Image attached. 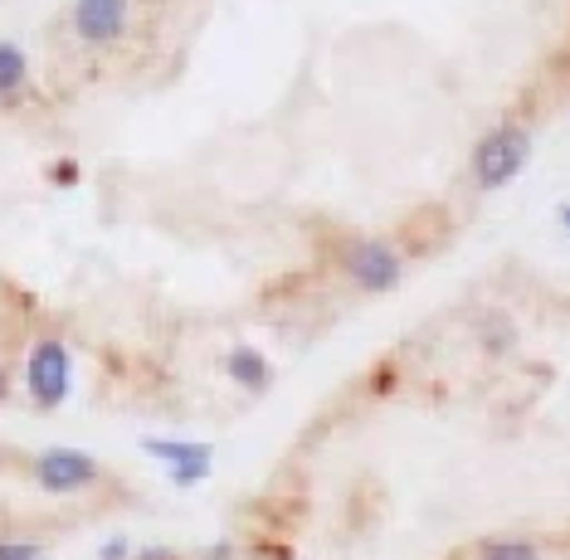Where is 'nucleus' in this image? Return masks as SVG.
Here are the masks:
<instances>
[{
    "instance_id": "obj_4",
    "label": "nucleus",
    "mask_w": 570,
    "mask_h": 560,
    "mask_svg": "<svg viewBox=\"0 0 570 560\" xmlns=\"http://www.w3.org/2000/svg\"><path fill=\"white\" fill-rule=\"evenodd\" d=\"M30 483L49 492V498H73V492H88V488H98L102 483V463L94 459V453H83V449H40V453H30Z\"/></svg>"
},
{
    "instance_id": "obj_10",
    "label": "nucleus",
    "mask_w": 570,
    "mask_h": 560,
    "mask_svg": "<svg viewBox=\"0 0 570 560\" xmlns=\"http://www.w3.org/2000/svg\"><path fill=\"white\" fill-rule=\"evenodd\" d=\"M469 560H547V551L531 537H488L473 546Z\"/></svg>"
},
{
    "instance_id": "obj_14",
    "label": "nucleus",
    "mask_w": 570,
    "mask_h": 560,
    "mask_svg": "<svg viewBox=\"0 0 570 560\" xmlns=\"http://www.w3.org/2000/svg\"><path fill=\"white\" fill-rule=\"evenodd\" d=\"M102 560H132V546H127L122 537L108 541V546H102Z\"/></svg>"
},
{
    "instance_id": "obj_16",
    "label": "nucleus",
    "mask_w": 570,
    "mask_h": 560,
    "mask_svg": "<svg viewBox=\"0 0 570 560\" xmlns=\"http://www.w3.org/2000/svg\"><path fill=\"white\" fill-rule=\"evenodd\" d=\"M10 390H16V375H10V366L0 361V400H10Z\"/></svg>"
},
{
    "instance_id": "obj_1",
    "label": "nucleus",
    "mask_w": 570,
    "mask_h": 560,
    "mask_svg": "<svg viewBox=\"0 0 570 560\" xmlns=\"http://www.w3.org/2000/svg\"><path fill=\"white\" fill-rule=\"evenodd\" d=\"M332 273L361 297H385L405 283L410 258L391 234H336L327 249Z\"/></svg>"
},
{
    "instance_id": "obj_17",
    "label": "nucleus",
    "mask_w": 570,
    "mask_h": 560,
    "mask_svg": "<svg viewBox=\"0 0 570 560\" xmlns=\"http://www.w3.org/2000/svg\"><path fill=\"white\" fill-rule=\"evenodd\" d=\"M556 225H561V229L570 234V200H561V205H556Z\"/></svg>"
},
{
    "instance_id": "obj_6",
    "label": "nucleus",
    "mask_w": 570,
    "mask_h": 560,
    "mask_svg": "<svg viewBox=\"0 0 570 560\" xmlns=\"http://www.w3.org/2000/svg\"><path fill=\"white\" fill-rule=\"evenodd\" d=\"M141 449L166 463V473H171L176 488H196L215 473V449L196 444V439H141Z\"/></svg>"
},
{
    "instance_id": "obj_11",
    "label": "nucleus",
    "mask_w": 570,
    "mask_h": 560,
    "mask_svg": "<svg viewBox=\"0 0 570 560\" xmlns=\"http://www.w3.org/2000/svg\"><path fill=\"white\" fill-rule=\"evenodd\" d=\"M45 541L35 537H16V531H0V560H40Z\"/></svg>"
},
{
    "instance_id": "obj_12",
    "label": "nucleus",
    "mask_w": 570,
    "mask_h": 560,
    "mask_svg": "<svg viewBox=\"0 0 570 560\" xmlns=\"http://www.w3.org/2000/svg\"><path fill=\"white\" fill-rule=\"evenodd\" d=\"M49 180H55L59 190H73L83 180V166L73 161V156H59V161H49Z\"/></svg>"
},
{
    "instance_id": "obj_8",
    "label": "nucleus",
    "mask_w": 570,
    "mask_h": 560,
    "mask_svg": "<svg viewBox=\"0 0 570 560\" xmlns=\"http://www.w3.org/2000/svg\"><path fill=\"white\" fill-rule=\"evenodd\" d=\"M478 346H483L488 356H508V351L517 346L512 312H502V307H483V312H478Z\"/></svg>"
},
{
    "instance_id": "obj_7",
    "label": "nucleus",
    "mask_w": 570,
    "mask_h": 560,
    "mask_svg": "<svg viewBox=\"0 0 570 560\" xmlns=\"http://www.w3.org/2000/svg\"><path fill=\"white\" fill-rule=\"evenodd\" d=\"M225 375L244 390V395H264V390L274 385V361H268L258 346L239 342V346L225 351Z\"/></svg>"
},
{
    "instance_id": "obj_5",
    "label": "nucleus",
    "mask_w": 570,
    "mask_h": 560,
    "mask_svg": "<svg viewBox=\"0 0 570 560\" xmlns=\"http://www.w3.org/2000/svg\"><path fill=\"white\" fill-rule=\"evenodd\" d=\"M69 30L88 49L118 45V39H127V30H132V0H73Z\"/></svg>"
},
{
    "instance_id": "obj_9",
    "label": "nucleus",
    "mask_w": 570,
    "mask_h": 560,
    "mask_svg": "<svg viewBox=\"0 0 570 560\" xmlns=\"http://www.w3.org/2000/svg\"><path fill=\"white\" fill-rule=\"evenodd\" d=\"M30 88V55L16 39H0V102H16Z\"/></svg>"
},
{
    "instance_id": "obj_3",
    "label": "nucleus",
    "mask_w": 570,
    "mask_h": 560,
    "mask_svg": "<svg viewBox=\"0 0 570 560\" xmlns=\"http://www.w3.org/2000/svg\"><path fill=\"white\" fill-rule=\"evenodd\" d=\"M20 385L35 410H59L73 395V351L59 332H45L30 342L20 366Z\"/></svg>"
},
{
    "instance_id": "obj_13",
    "label": "nucleus",
    "mask_w": 570,
    "mask_h": 560,
    "mask_svg": "<svg viewBox=\"0 0 570 560\" xmlns=\"http://www.w3.org/2000/svg\"><path fill=\"white\" fill-rule=\"evenodd\" d=\"M395 385H400V371L391 366V361H385V366H375V371H371V395H391Z\"/></svg>"
},
{
    "instance_id": "obj_2",
    "label": "nucleus",
    "mask_w": 570,
    "mask_h": 560,
    "mask_svg": "<svg viewBox=\"0 0 570 560\" xmlns=\"http://www.w3.org/2000/svg\"><path fill=\"white\" fill-rule=\"evenodd\" d=\"M531 156H537V132H531L522 117H502V122H492L469 151L473 190H483V195L508 190L512 180L531 166Z\"/></svg>"
},
{
    "instance_id": "obj_15",
    "label": "nucleus",
    "mask_w": 570,
    "mask_h": 560,
    "mask_svg": "<svg viewBox=\"0 0 570 560\" xmlns=\"http://www.w3.org/2000/svg\"><path fill=\"white\" fill-rule=\"evenodd\" d=\"M137 560H186V556L166 551V546H147V551H137Z\"/></svg>"
}]
</instances>
